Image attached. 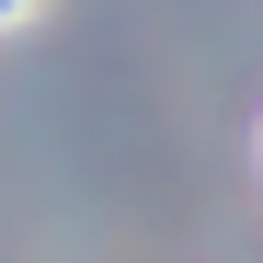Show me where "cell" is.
<instances>
[{"instance_id": "6da1fadb", "label": "cell", "mask_w": 263, "mask_h": 263, "mask_svg": "<svg viewBox=\"0 0 263 263\" xmlns=\"http://www.w3.org/2000/svg\"><path fill=\"white\" fill-rule=\"evenodd\" d=\"M34 12H46V0H0V34H12V23H34Z\"/></svg>"}]
</instances>
